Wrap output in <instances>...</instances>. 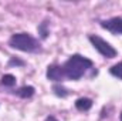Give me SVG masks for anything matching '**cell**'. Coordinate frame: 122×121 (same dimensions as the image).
Listing matches in <instances>:
<instances>
[{
	"instance_id": "cell-13",
	"label": "cell",
	"mask_w": 122,
	"mask_h": 121,
	"mask_svg": "<svg viewBox=\"0 0 122 121\" xmlns=\"http://www.w3.org/2000/svg\"><path fill=\"white\" fill-rule=\"evenodd\" d=\"M47 121H58V120H56L54 117H48V118H47Z\"/></svg>"
},
{
	"instance_id": "cell-10",
	"label": "cell",
	"mask_w": 122,
	"mask_h": 121,
	"mask_svg": "<svg viewBox=\"0 0 122 121\" xmlns=\"http://www.w3.org/2000/svg\"><path fill=\"white\" fill-rule=\"evenodd\" d=\"M53 90H54V93H56L58 97H67V95H68V90L64 88L62 86H57V84H56V86L53 87Z\"/></svg>"
},
{
	"instance_id": "cell-2",
	"label": "cell",
	"mask_w": 122,
	"mask_h": 121,
	"mask_svg": "<svg viewBox=\"0 0 122 121\" xmlns=\"http://www.w3.org/2000/svg\"><path fill=\"white\" fill-rule=\"evenodd\" d=\"M9 44L20 51H26V53H36L40 51L41 46L40 41L37 38H34L33 36H30L29 33H16L10 37Z\"/></svg>"
},
{
	"instance_id": "cell-4",
	"label": "cell",
	"mask_w": 122,
	"mask_h": 121,
	"mask_svg": "<svg viewBox=\"0 0 122 121\" xmlns=\"http://www.w3.org/2000/svg\"><path fill=\"white\" fill-rule=\"evenodd\" d=\"M101 27L114 34H122V17H112L109 20L101 22Z\"/></svg>"
},
{
	"instance_id": "cell-5",
	"label": "cell",
	"mask_w": 122,
	"mask_h": 121,
	"mask_svg": "<svg viewBox=\"0 0 122 121\" xmlns=\"http://www.w3.org/2000/svg\"><path fill=\"white\" fill-rule=\"evenodd\" d=\"M47 78L53 80V81H64L65 78H64L61 66H57V64L48 66V68H47Z\"/></svg>"
},
{
	"instance_id": "cell-11",
	"label": "cell",
	"mask_w": 122,
	"mask_h": 121,
	"mask_svg": "<svg viewBox=\"0 0 122 121\" xmlns=\"http://www.w3.org/2000/svg\"><path fill=\"white\" fill-rule=\"evenodd\" d=\"M47 26H48V22H43L40 26H38V33L41 34L43 38H46L48 36V30H47Z\"/></svg>"
},
{
	"instance_id": "cell-6",
	"label": "cell",
	"mask_w": 122,
	"mask_h": 121,
	"mask_svg": "<svg viewBox=\"0 0 122 121\" xmlns=\"http://www.w3.org/2000/svg\"><path fill=\"white\" fill-rule=\"evenodd\" d=\"M75 107H77V110H80V111H88L92 107V100L91 98L81 97V98H78V100L75 101Z\"/></svg>"
},
{
	"instance_id": "cell-9",
	"label": "cell",
	"mask_w": 122,
	"mask_h": 121,
	"mask_svg": "<svg viewBox=\"0 0 122 121\" xmlns=\"http://www.w3.org/2000/svg\"><path fill=\"white\" fill-rule=\"evenodd\" d=\"M109 73H111L114 77L122 80V61L118 63V64H115V66H112V67L109 68Z\"/></svg>"
},
{
	"instance_id": "cell-3",
	"label": "cell",
	"mask_w": 122,
	"mask_h": 121,
	"mask_svg": "<svg viewBox=\"0 0 122 121\" xmlns=\"http://www.w3.org/2000/svg\"><path fill=\"white\" fill-rule=\"evenodd\" d=\"M90 38V41H91V44L94 46V49L101 54V56H104V57H107V59H114V57H117V50L107 41V40H104V38H101L99 36H90L88 37Z\"/></svg>"
},
{
	"instance_id": "cell-12",
	"label": "cell",
	"mask_w": 122,
	"mask_h": 121,
	"mask_svg": "<svg viewBox=\"0 0 122 121\" xmlns=\"http://www.w3.org/2000/svg\"><path fill=\"white\" fill-rule=\"evenodd\" d=\"M9 64H10V66H13V64H17V66H23L24 63H23V61H20V60H11L10 63H9Z\"/></svg>"
},
{
	"instance_id": "cell-1",
	"label": "cell",
	"mask_w": 122,
	"mask_h": 121,
	"mask_svg": "<svg viewBox=\"0 0 122 121\" xmlns=\"http://www.w3.org/2000/svg\"><path fill=\"white\" fill-rule=\"evenodd\" d=\"M92 61L81 54H72L68 60L65 61L61 68H62V74H64V78H68V80H80L88 70L92 68Z\"/></svg>"
},
{
	"instance_id": "cell-8",
	"label": "cell",
	"mask_w": 122,
	"mask_h": 121,
	"mask_svg": "<svg viewBox=\"0 0 122 121\" xmlns=\"http://www.w3.org/2000/svg\"><path fill=\"white\" fill-rule=\"evenodd\" d=\"M0 84L4 87H13V86H16V77L13 74H4L0 80Z\"/></svg>"
},
{
	"instance_id": "cell-7",
	"label": "cell",
	"mask_w": 122,
	"mask_h": 121,
	"mask_svg": "<svg viewBox=\"0 0 122 121\" xmlns=\"http://www.w3.org/2000/svg\"><path fill=\"white\" fill-rule=\"evenodd\" d=\"M14 94L19 95V97H21V98H30L34 94V87H31V86L20 87V88H17V90L14 91Z\"/></svg>"
},
{
	"instance_id": "cell-14",
	"label": "cell",
	"mask_w": 122,
	"mask_h": 121,
	"mask_svg": "<svg viewBox=\"0 0 122 121\" xmlns=\"http://www.w3.org/2000/svg\"><path fill=\"white\" fill-rule=\"evenodd\" d=\"M119 118H121V121H122V113H121V117H119Z\"/></svg>"
}]
</instances>
